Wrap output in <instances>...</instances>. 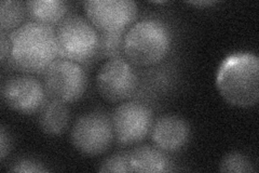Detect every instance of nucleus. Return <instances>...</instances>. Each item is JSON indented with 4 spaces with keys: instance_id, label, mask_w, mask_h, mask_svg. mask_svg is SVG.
I'll list each match as a JSON object with an SVG mask.
<instances>
[{
    "instance_id": "nucleus-1",
    "label": "nucleus",
    "mask_w": 259,
    "mask_h": 173,
    "mask_svg": "<svg viewBox=\"0 0 259 173\" xmlns=\"http://www.w3.org/2000/svg\"><path fill=\"white\" fill-rule=\"evenodd\" d=\"M10 54L3 65L28 75H44L59 59L55 28L26 22L11 31Z\"/></svg>"
},
{
    "instance_id": "nucleus-2",
    "label": "nucleus",
    "mask_w": 259,
    "mask_h": 173,
    "mask_svg": "<svg viewBox=\"0 0 259 173\" xmlns=\"http://www.w3.org/2000/svg\"><path fill=\"white\" fill-rule=\"evenodd\" d=\"M216 86L229 104L247 109L259 98V60L250 52L233 53L222 62Z\"/></svg>"
},
{
    "instance_id": "nucleus-3",
    "label": "nucleus",
    "mask_w": 259,
    "mask_h": 173,
    "mask_svg": "<svg viewBox=\"0 0 259 173\" xmlns=\"http://www.w3.org/2000/svg\"><path fill=\"white\" fill-rule=\"evenodd\" d=\"M172 44V30L165 22L145 19L126 29L123 37V55L135 66H153L165 59Z\"/></svg>"
},
{
    "instance_id": "nucleus-4",
    "label": "nucleus",
    "mask_w": 259,
    "mask_h": 173,
    "mask_svg": "<svg viewBox=\"0 0 259 173\" xmlns=\"http://www.w3.org/2000/svg\"><path fill=\"white\" fill-rule=\"evenodd\" d=\"M59 57L85 64L97 56L100 35L88 19L69 14L55 28Z\"/></svg>"
},
{
    "instance_id": "nucleus-5",
    "label": "nucleus",
    "mask_w": 259,
    "mask_h": 173,
    "mask_svg": "<svg viewBox=\"0 0 259 173\" xmlns=\"http://www.w3.org/2000/svg\"><path fill=\"white\" fill-rule=\"evenodd\" d=\"M42 84L49 98L71 104L83 96L88 78L82 65L59 57L44 73Z\"/></svg>"
},
{
    "instance_id": "nucleus-6",
    "label": "nucleus",
    "mask_w": 259,
    "mask_h": 173,
    "mask_svg": "<svg viewBox=\"0 0 259 173\" xmlns=\"http://www.w3.org/2000/svg\"><path fill=\"white\" fill-rule=\"evenodd\" d=\"M71 143L85 156H99L106 152L112 141L111 116L103 111H92L81 115L71 129Z\"/></svg>"
},
{
    "instance_id": "nucleus-7",
    "label": "nucleus",
    "mask_w": 259,
    "mask_h": 173,
    "mask_svg": "<svg viewBox=\"0 0 259 173\" xmlns=\"http://www.w3.org/2000/svg\"><path fill=\"white\" fill-rule=\"evenodd\" d=\"M139 85V75L124 56L107 60L97 72V91L110 103L125 102L131 98Z\"/></svg>"
},
{
    "instance_id": "nucleus-8",
    "label": "nucleus",
    "mask_w": 259,
    "mask_h": 173,
    "mask_svg": "<svg viewBox=\"0 0 259 173\" xmlns=\"http://www.w3.org/2000/svg\"><path fill=\"white\" fill-rule=\"evenodd\" d=\"M111 123L116 142L131 146L141 143L150 133L153 114L148 105L127 101L116 107L111 115Z\"/></svg>"
},
{
    "instance_id": "nucleus-9",
    "label": "nucleus",
    "mask_w": 259,
    "mask_h": 173,
    "mask_svg": "<svg viewBox=\"0 0 259 173\" xmlns=\"http://www.w3.org/2000/svg\"><path fill=\"white\" fill-rule=\"evenodd\" d=\"M83 9L99 34L125 32L139 10L132 0H89L83 3Z\"/></svg>"
},
{
    "instance_id": "nucleus-10",
    "label": "nucleus",
    "mask_w": 259,
    "mask_h": 173,
    "mask_svg": "<svg viewBox=\"0 0 259 173\" xmlns=\"http://www.w3.org/2000/svg\"><path fill=\"white\" fill-rule=\"evenodd\" d=\"M4 103L23 115L38 113L48 100L44 84L28 74L7 79L2 87Z\"/></svg>"
},
{
    "instance_id": "nucleus-11",
    "label": "nucleus",
    "mask_w": 259,
    "mask_h": 173,
    "mask_svg": "<svg viewBox=\"0 0 259 173\" xmlns=\"http://www.w3.org/2000/svg\"><path fill=\"white\" fill-rule=\"evenodd\" d=\"M150 134L153 144L161 151L175 153L188 143L190 127L188 122L180 116L165 115L152 123Z\"/></svg>"
},
{
    "instance_id": "nucleus-12",
    "label": "nucleus",
    "mask_w": 259,
    "mask_h": 173,
    "mask_svg": "<svg viewBox=\"0 0 259 173\" xmlns=\"http://www.w3.org/2000/svg\"><path fill=\"white\" fill-rule=\"evenodd\" d=\"M128 167L130 172H167L172 161L157 146L142 145L128 152Z\"/></svg>"
},
{
    "instance_id": "nucleus-13",
    "label": "nucleus",
    "mask_w": 259,
    "mask_h": 173,
    "mask_svg": "<svg viewBox=\"0 0 259 173\" xmlns=\"http://www.w3.org/2000/svg\"><path fill=\"white\" fill-rule=\"evenodd\" d=\"M38 113V125L45 133L59 135L66 130L70 119L67 104L48 97Z\"/></svg>"
},
{
    "instance_id": "nucleus-14",
    "label": "nucleus",
    "mask_w": 259,
    "mask_h": 173,
    "mask_svg": "<svg viewBox=\"0 0 259 173\" xmlns=\"http://www.w3.org/2000/svg\"><path fill=\"white\" fill-rule=\"evenodd\" d=\"M26 9L30 21L53 28L66 18L68 7L63 0H31Z\"/></svg>"
},
{
    "instance_id": "nucleus-15",
    "label": "nucleus",
    "mask_w": 259,
    "mask_h": 173,
    "mask_svg": "<svg viewBox=\"0 0 259 173\" xmlns=\"http://www.w3.org/2000/svg\"><path fill=\"white\" fill-rule=\"evenodd\" d=\"M26 3L4 0L0 3V31L10 34L24 24L26 18Z\"/></svg>"
},
{
    "instance_id": "nucleus-16",
    "label": "nucleus",
    "mask_w": 259,
    "mask_h": 173,
    "mask_svg": "<svg viewBox=\"0 0 259 173\" xmlns=\"http://www.w3.org/2000/svg\"><path fill=\"white\" fill-rule=\"evenodd\" d=\"M125 32L99 34L100 44L97 56L102 59H115L123 56V37Z\"/></svg>"
},
{
    "instance_id": "nucleus-17",
    "label": "nucleus",
    "mask_w": 259,
    "mask_h": 173,
    "mask_svg": "<svg viewBox=\"0 0 259 173\" xmlns=\"http://www.w3.org/2000/svg\"><path fill=\"white\" fill-rule=\"evenodd\" d=\"M220 170L222 172H253L252 162L242 153L233 152L226 155L220 163Z\"/></svg>"
},
{
    "instance_id": "nucleus-18",
    "label": "nucleus",
    "mask_w": 259,
    "mask_h": 173,
    "mask_svg": "<svg viewBox=\"0 0 259 173\" xmlns=\"http://www.w3.org/2000/svg\"><path fill=\"white\" fill-rule=\"evenodd\" d=\"M100 172H130L128 152H120L105 159L99 168Z\"/></svg>"
},
{
    "instance_id": "nucleus-19",
    "label": "nucleus",
    "mask_w": 259,
    "mask_h": 173,
    "mask_svg": "<svg viewBox=\"0 0 259 173\" xmlns=\"http://www.w3.org/2000/svg\"><path fill=\"white\" fill-rule=\"evenodd\" d=\"M9 171L23 173H40L48 172V169L44 166L42 162H40L37 159L20 158L11 164Z\"/></svg>"
},
{
    "instance_id": "nucleus-20",
    "label": "nucleus",
    "mask_w": 259,
    "mask_h": 173,
    "mask_svg": "<svg viewBox=\"0 0 259 173\" xmlns=\"http://www.w3.org/2000/svg\"><path fill=\"white\" fill-rule=\"evenodd\" d=\"M11 148V139L10 134L7 132L5 127L0 128V159L4 161L9 154Z\"/></svg>"
},
{
    "instance_id": "nucleus-21",
    "label": "nucleus",
    "mask_w": 259,
    "mask_h": 173,
    "mask_svg": "<svg viewBox=\"0 0 259 173\" xmlns=\"http://www.w3.org/2000/svg\"><path fill=\"white\" fill-rule=\"evenodd\" d=\"M10 54V39L9 34L0 31V62L5 63Z\"/></svg>"
},
{
    "instance_id": "nucleus-22",
    "label": "nucleus",
    "mask_w": 259,
    "mask_h": 173,
    "mask_svg": "<svg viewBox=\"0 0 259 173\" xmlns=\"http://www.w3.org/2000/svg\"><path fill=\"white\" fill-rule=\"evenodd\" d=\"M188 4L193 5V6H198V7H202V6H210L216 4L215 2H212V0H199V2H188Z\"/></svg>"
}]
</instances>
